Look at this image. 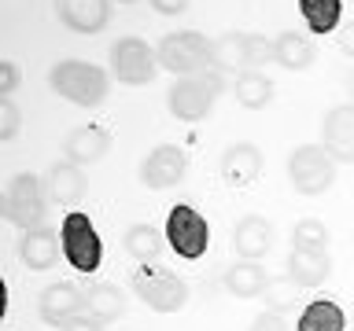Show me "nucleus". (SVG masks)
Returning a JSON list of instances; mask_svg holds the SVG:
<instances>
[{"instance_id":"nucleus-20","label":"nucleus","mask_w":354,"mask_h":331,"mask_svg":"<svg viewBox=\"0 0 354 331\" xmlns=\"http://www.w3.org/2000/svg\"><path fill=\"white\" fill-rule=\"evenodd\" d=\"M277 44V66H284V70H310L317 59V48H314V41L303 37V33H295V30H288L281 33V37H273Z\"/></svg>"},{"instance_id":"nucleus-4","label":"nucleus","mask_w":354,"mask_h":331,"mask_svg":"<svg viewBox=\"0 0 354 331\" xmlns=\"http://www.w3.org/2000/svg\"><path fill=\"white\" fill-rule=\"evenodd\" d=\"M288 181L299 195H325L336 184V159L325 143H299L288 154Z\"/></svg>"},{"instance_id":"nucleus-2","label":"nucleus","mask_w":354,"mask_h":331,"mask_svg":"<svg viewBox=\"0 0 354 331\" xmlns=\"http://www.w3.org/2000/svg\"><path fill=\"white\" fill-rule=\"evenodd\" d=\"M225 92V77L221 70H203L192 77H177L166 92V107L177 121H203L214 110L218 96Z\"/></svg>"},{"instance_id":"nucleus-16","label":"nucleus","mask_w":354,"mask_h":331,"mask_svg":"<svg viewBox=\"0 0 354 331\" xmlns=\"http://www.w3.org/2000/svg\"><path fill=\"white\" fill-rule=\"evenodd\" d=\"M59 250H63L59 236L44 225L22 232V239H19V258H22V265H30L33 272H48L52 265L59 261Z\"/></svg>"},{"instance_id":"nucleus-34","label":"nucleus","mask_w":354,"mask_h":331,"mask_svg":"<svg viewBox=\"0 0 354 331\" xmlns=\"http://www.w3.org/2000/svg\"><path fill=\"white\" fill-rule=\"evenodd\" d=\"M188 4H192V0H151V8L159 11V15H185Z\"/></svg>"},{"instance_id":"nucleus-1","label":"nucleus","mask_w":354,"mask_h":331,"mask_svg":"<svg viewBox=\"0 0 354 331\" xmlns=\"http://www.w3.org/2000/svg\"><path fill=\"white\" fill-rule=\"evenodd\" d=\"M48 85L74 107H100L111 92V74L88 59H59L48 70Z\"/></svg>"},{"instance_id":"nucleus-37","label":"nucleus","mask_w":354,"mask_h":331,"mask_svg":"<svg viewBox=\"0 0 354 331\" xmlns=\"http://www.w3.org/2000/svg\"><path fill=\"white\" fill-rule=\"evenodd\" d=\"M347 328H351V331H354V317H351V324H347Z\"/></svg>"},{"instance_id":"nucleus-28","label":"nucleus","mask_w":354,"mask_h":331,"mask_svg":"<svg viewBox=\"0 0 354 331\" xmlns=\"http://www.w3.org/2000/svg\"><path fill=\"white\" fill-rule=\"evenodd\" d=\"M299 287L292 276H277V280H270V287L262 291L266 298V309H273V313H288V309H295L299 305Z\"/></svg>"},{"instance_id":"nucleus-19","label":"nucleus","mask_w":354,"mask_h":331,"mask_svg":"<svg viewBox=\"0 0 354 331\" xmlns=\"http://www.w3.org/2000/svg\"><path fill=\"white\" fill-rule=\"evenodd\" d=\"M288 276H292L299 287L325 283L328 276H332L328 250H299V247H292V254H288Z\"/></svg>"},{"instance_id":"nucleus-15","label":"nucleus","mask_w":354,"mask_h":331,"mask_svg":"<svg viewBox=\"0 0 354 331\" xmlns=\"http://www.w3.org/2000/svg\"><path fill=\"white\" fill-rule=\"evenodd\" d=\"M270 247H273V225L266 217L248 214L236 228H232V250H236V258L259 261L270 254Z\"/></svg>"},{"instance_id":"nucleus-33","label":"nucleus","mask_w":354,"mask_h":331,"mask_svg":"<svg viewBox=\"0 0 354 331\" xmlns=\"http://www.w3.org/2000/svg\"><path fill=\"white\" fill-rule=\"evenodd\" d=\"M107 324L104 320H96L93 313H82V317H74V320H66V324L59 331H104Z\"/></svg>"},{"instance_id":"nucleus-14","label":"nucleus","mask_w":354,"mask_h":331,"mask_svg":"<svg viewBox=\"0 0 354 331\" xmlns=\"http://www.w3.org/2000/svg\"><path fill=\"white\" fill-rule=\"evenodd\" d=\"M218 173L229 188H248V184L259 181V173H262V151L248 140L232 143V148H225V154H221Z\"/></svg>"},{"instance_id":"nucleus-36","label":"nucleus","mask_w":354,"mask_h":331,"mask_svg":"<svg viewBox=\"0 0 354 331\" xmlns=\"http://www.w3.org/2000/svg\"><path fill=\"white\" fill-rule=\"evenodd\" d=\"M118 4H137V0H118Z\"/></svg>"},{"instance_id":"nucleus-9","label":"nucleus","mask_w":354,"mask_h":331,"mask_svg":"<svg viewBox=\"0 0 354 331\" xmlns=\"http://www.w3.org/2000/svg\"><path fill=\"white\" fill-rule=\"evenodd\" d=\"M133 291L155 313H181L188 305V283L170 269H148L133 272Z\"/></svg>"},{"instance_id":"nucleus-30","label":"nucleus","mask_w":354,"mask_h":331,"mask_svg":"<svg viewBox=\"0 0 354 331\" xmlns=\"http://www.w3.org/2000/svg\"><path fill=\"white\" fill-rule=\"evenodd\" d=\"M19 129H22V114H19L15 99H11V96H0V140L11 143V140L19 137Z\"/></svg>"},{"instance_id":"nucleus-21","label":"nucleus","mask_w":354,"mask_h":331,"mask_svg":"<svg viewBox=\"0 0 354 331\" xmlns=\"http://www.w3.org/2000/svg\"><path fill=\"white\" fill-rule=\"evenodd\" d=\"M266 287H270V276L259 261H232L225 269V291L236 298H259Z\"/></svg>"},{"instance_id":"nucleus-7","label":"nucleus","mask_w":354,"mask_h":331,"mask_svg":"<svg viewBox=\"0 0 354 331\" xmlns=\"http://www.w3.org/2000/svg\"><path fill=\"white\" fill-rule=\"evenodd\" d=\"M111 63V77H118L122 85H151L159 77V55L148 48V41L140 37H118L107 52Z\"/></svg>"},{"instance_id":"nucleus-27","label":"nucleus","mask_w":354,"mask_h":331,"mask_svg":"<svg viewBox=\"0 0 354 331\" xmlns=\"http://www.w3.org/2000/svg\"><path fill=\"white\" fill-rule=\"evenodd\" d=\"M122 243H126V254L129 258H137V261H155L162 254V236H159V228H151V225H133L126 228V236H122Z\"/></svg>"},{"instance_id":"nucleus-25","label":"nucleus","mask_w":354,"mask_h":331,"mask_svg":"<svg viewBox=\"0 0 354 331\" xmlns=\"http://www.w3.org/2000/svg\"><path fill=\"white\" fill-rule=\"evenodd\" d=\"M214 70H251L248 59V33H221L214 41Z\"/></svg>"},{"instance_id":"nucleus-12","label":"nucleus","mask_w":354,"mask_h":331,"mask_svg":"<svg viewBox=\"0 0 354 331\" xmlns=\"http://www.w3.org/2000/svg\"><path fill=\"white\" fill-rule=\"evenodd\" d=\"M321 143L336 162L354 166V103H336L321 118Z\"/></svg>"},{"instance_id":"nucleus-31","label":"nucleus","mask_w":354,"mask_h":331,"mask_svg":"<svg viewBox=\"0 0 354 331\" xmlns=\"http://www.w3.org/2000/svg\"><path fill=\"white\" fill-rule=\"evenodd\" d=\"M248 331H292V328H288L284 313H273V309H266V313H259V317L251 320Z\"/></svg>"},{"instance_id":"nucleus-3","label":"nucleus","mask_w":354,"mask_h":331,"mask_svg":"<svg viewBox=\"0 0 354 331\" xmlns=\"http://www.w3.org/2000/svg\"><path fill=\"white\" fill-rule=\"evenodd\" d=\"M159 66L174 77H192L203 70H214V41H207L196 30H174L159 41Z\"/></svg>"},{"instance_id":"nucleus-8","label":"nucleus","mask_w":354,"mask_h":331,"mask_svg":"<svg viewBox=\"0 0 354 331\" xmlns=\"http://www.w3.org/2000/svg\"><path fill=\"white\" fill-rule=\"evenodd\" d=\"M166 243H170L174 254H177V258H185V261L203 258L207 247H210L207 217L199 214L196 206H188V203L170 206V214H166Z\"/></svg>"},{"instance_id":"nucleus-23","label":"nucleus","mask_w":354,"mask_h":331,"mask_svg":"<svg viewBox=\"0 0 354 331\" xmlns=\"http://www.w3.org/2000/svg\"><path fill=\"white\" fill-rule=\"evenodd\" d=\"M85 313H93L96 320L111 324V320H118L126 313V294H122L115 283H93L85 291Z\"/></svg>"},{"instance_id":"nucleus-35","label":"nucleus","mask_w":354,"mask_h":331,"mask_svg":"<svg viewBox=\"0 0 354 331\" xmlns=\"http://www.w3.org/2000/svg\"><path fill=\"white\" fill-rule=\"evenodd\" d=\"M339 48H343V55L354 59V22H347V26L339 30Z\"/></svg>"},{"instance_id":"nucleus-13","label":"nucleus","mask_w":354,"mask_h":331,"mask_svg":"<svg viewBox=\"0 0 354 331\" xmlns=\"http://www.w3.org/2000/svg\"><path fill=\"white\" fill-rule=\"evenodd\" d=\"M55 19L66 30L93 37L111 22V0H55Z\"/></svg>"},{"instance_id":"nucleus-11","label":"nucleus","mask_w":354,"mask_h":331,"mask_svg":"<svg viewBox=\"0 0 354 331\" xmlns=\"http://www.w3.org/2000/svg\"><path fill=\"white\" fill-rule=\"evenodd\" d=\"M37 313L48 328H63L66 320L85 313V291L74 283H48L37 294Z\"/></svg>"},{"instance_id":"nucleus-26","label":"nucleus","mask_w":354,"mask_h":331,"mask_svg":"<svg viewBox=\"0 0 354 331\" xmlns=\"http://www.w3.org/2000/svg\"><path fill=\"white\" fill-rule=\"evenodd\" d=\"M236 103L248 110H262L273 103V81L262 70H248L236 77Z\"/></svg>"},{"instance_id":"nucleus-18","label":"nucleus","mask_w":354,"mask_h":331,"mask_svg":"<svg viewBox=\"0 0 354 331\" xmlns=\"http://www.w3.org/2000/svg\"><path fill=\"white\" fill-rule=\"evenodd\" d=\"M44 188H48V195L55 203L74 206V203H82L88 181H85V170L77 162H52L48 177H44Z\"/></svg>"},{"instance_id":"nucleus-5","label":"nucleus","mask_w":354,"mask_h":331,"mask_svg":"<svg viewBox=\"0 0 354 331\" xmlns=\"http://www.w3.org/2000/svg\"><path fill=\"white\" fill-rule=\"evenodd\" d=\"M44 214H48V199H44V181L33 173H15L8 181L4 192V217L15 228L30 232L44 225Z\"/></svg>"},{"instance_id":"nucleus-22","label":"nucleus","mask_w":354,"mask_h":331,"mask_svg":"<svg viewBox=\"0 0 354 331\" xmlns=\"http://www.w3.org/2000/svg\"><path fill=\"white\" fill-rule=\"evenodd\" d=\"M295 331H347V317H343V309L336 302H328V298H314V302L303 305Z\"/></svg>"},{"instance_id":"nucleus-10","label":"nucleus","mask_w":354,"mask_h":331,"mask_svg":"<svg viewBox=\"0 0 354 331\" xmlns=\"http://www.w3.org/2000/svg\"><path fill=\"white\" fill-rule=\"evenodd\" d=\"M185 173H188V151L177 148V143H159V148L148 151V159L140 162V184L155 188V192L181 184Z\"/></svg>"},{"instance_id":"nucleus-17","label":"nucleus","mask_w":354,"mask_h":331,"mask_svg":"<svg viewBox=\"0 0 354 331\" xmlns=\"http://www.w3.org/2000/svg\"><path fill=\"white\" fill-rule=\"evenodd\" d=\"M66 151V162H77V166H96L104 154L111 151V137L100 126H77L63 143Z\"/></svg>"},{"instance_id":"nucleus-32","label":"nucleus","mask_w":354,"mask_h":331,"mask_svg":"<svg viewBox=\"0 0 354 331\" xmlns=\"http://www.w3.org/2000/svg\"><path fill=\"white\" fill-rule=\"evenodd\" d=\"M19 88V66L11 59H0V96H11Z\"/></svg>"},{"instance_id":"nucleus-29","label":"nucleus","mask_w":354,"mask_h":331,"mask_svg":"<svg viewBox=\"0 0 354 331\" xmlns=\"http://www.w3.org/2000/svg\"><path fill=\"white\" fill-rule=\"evenodd\" d=\"M292 247L299 250H328V228L317 217H303L292 228Z\"/></svg>"},{"instance_id":"nucleus-6","label":"nucleus","mask_w":354,"mask_h":331,"mask_svg":"<svg viewBox=\"0 0 354 331\" xmlns=\"http://www.w3.org/2000/svg\"><path fill=\"white\" fill-rule=\"evenodd\" d=\"M59 243H63V258L71 261L74 272H96L104 261V243H100L96 225L88 221V214H66L59 225Z\"/></svg>"},{"instance_id":"nucleus-24","label":"nucleus","mask_w":354,"mask_h":331,"mask_svg":"<svg viewBox=\"0 0 354 331\" xmlns=\"http://www.w3.org/2000/svg\"><path fill=\"white\" fill-rule=\"evenodd\" d=\"M299 15H303L306 30L325 37L339 26V15H343V0H299Z\"/></svg>"}]
</instances>
